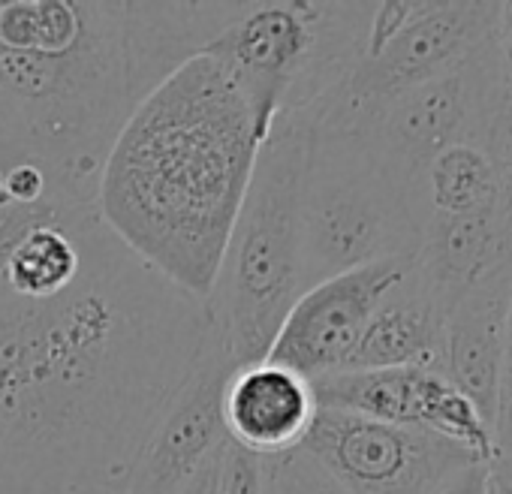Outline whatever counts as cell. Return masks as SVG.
Returning <instances> with one entry per match:
<instances>
[{
	"label": "cell",
	"instance_id": "cell-1",
	"mask_svg": "<svg viewBox=\"0 0 512 494\" xmlns=\"http://www.w3.org/2000/svg\"><path fill=\"white\" fill-rule=\"evenodd\" d=\"M211 335L190 299L103 226L55 296L0 278V494H127L133 464Z\"/></svg>",
	"mask_w": 512,
	"mask_h": 494
},
{
	"label": "cell",
	"instance_id": "cell-2",
	"mask_svg": "<svg viewBox=\"0 0 512 494\" xmlns=\"http://www.w3.org/2000/svg\"><path fill=\"white\" fill-rule=\"evenodd\" d=\"M260 145L244 91L196 55L130 112L100 172L97 214L151 272L208 302Z\"/></svg>",
	"mask_w": 512,
	"mask_h": 494
},
{
	"label": "cell",
	"instance_id": "cell-3",
	"mask_svg": "<svg viewBox=\"0 0 512 494\" xmlns=\"http://www.w3.org/2000/svg\"><path fill=\"white\" fill-rule=\"evenodd\" d=\"M148 97L130 0H0V139L64 208H97L106 157Z\"/></svg>",
	"mask_w": 512,
	"mask_h": 494
},
{
	"label": "cell",
	"instance_id": "cell-4",
	"mask_svg": "<svg viewBox=\"0 0 512 494\" xmlns=\"http://www.w3.org/2000/svg\"><path fill=\"white\" fill-rule=\"evenodd\" d=\"M311 148L308 112H290L272 124L226 241L208 314L238 368L269 356L302 296V193Z\"/></svg>",
	"mask_w": 512,
	"mask_h": 494
},
{
	"label": "cell",
	"instance_id": "cell-5",
	"mask_svg": "<svg viewBox=\"0 0 512 494\" xmlns=\"http://www.w3.org/2000/svg\"><path fill=\"white\" fill-rule=\"evenodd\" d=\"M374 4H247L202 52L220 61L244 91L263 142L290 112H311L368 49Z\"/></svg>",
	"mask_w": 512,
	"mask_h": 494
},
{
	"label": "cell",
	"instance_id": "cell-6",
	"mask_svg": "<svg viewBox=\"0 0 512 494\" xmlns=\"http://www.w3.org/2000/svg\"><path fill=\"white\" fill-rule=\"evenodd\" d=\"M410 190L377 157L368 136L314 130L302 193V293L419 251Z\"/></svg>",
	"mask_w": 512,
	"mask_h": 494
},
{
	"label": "cell",
	"instance_id": "cell-7",
	"mask_svg": "<svg viewBox=\"0 0 512 494\" xmlns=\"http://www.w3.org/2000/svg\"><path fill=\"white\" fill-rule=\"evenodd\" d=\"M497 19L500 4L491 0H410L401 28L377 49H368L353 73L308 112L314 130L368 136L383 109L398 97L443 76L488 43L497 34Z\"/></svg>",
	"mask_w": 512,
	"mask_h": 494
},
{
	"label": "cell",
	"instance_id": "cell-8",
	"mask_svg": "<svg viewBox=\"0 0 512 494\" xmlns=\"http://www.w3.org/2000/svg\"><path fill=\"white\" fill-rule=\"evenodd\" d=\"M494 37L443 76L398 97L374 121L368 142L389 172L410 190V196L416 193L428 163L446 148H488L491 130L500 118Z\"/></svg>",
	"mask_w": 512,
	"mask_h": 494
},
{
	"label": "cell",
	"instance_id": "cell-9",
	"mask_svg": "<svg viewBox=\"0 0 512 494\" xmlns=\"http://www.w3.org/2000/svg\"><path fill=\"white\" fill-rule=\"evenodd\" d=\"M299 449L350 494H428L446 473L479 461L440 434L323 407Z\"/></svg>",
	"mask_w": 512,
	"mask_h": 494
},
{
	"label": "cell",
	"instance_id": "cell-10",
	"mask_svg": "<svg viewBox=\"0 0 512 494\" xmlns=\"http://www.w3.org/2000/svg\"><path fill=\"white\" fill-rule=\"evenodd\" d=\"M410 266L413 260H389L305 290L281 323L266 359L305 380L344 371L371 314Z\"/></svg>",
	"mask_w": 512,
	"mask_h": 494
},
{
	"label": "cell",
	"instance_id": "cell-11",
	"mask_svg": "<svg viewBox=\"0 0 512 494\" xmlns=\"http://www.w3.org/2000/svg\"><path fill=\"white\" fill-rule=\"evenodd\" d=\"M235 368V359L211 329L193 374L148 434L133 464L127 494H172L217 455L226 443L223 395Z\"/></svg>",
	"mask_w": 512,
	"mask_h": 494
},
{
	"label": "cell",
	"instance_id": "cell-12",
	"mask_svg": "<svg viewBox=\"0 0 512 494\" xmlns=\"http://www.w3.org/2000/svg\"><path fill=\"white\" fill-rule=\"evenodd\" d=\"M512 314V266L470 287L443 323V374L494 428Z\"/></svg>",
	"mask_w": 512,
	"mask_h": 494
},
{
	"label": "cell",
	"instance_id": "cell-13",
	"mask_svg": "<svg viewBox=\"0 0 512 494\" xmlns=\"http://www.w3.org/2000/svg\"><path fill=\"white\" fill-rule=\"evenodd\" d=\"M314 416L311 380L269 359L235 368L223 395L226 437L260 458L299 449Z\"/></svg>",
	"mask_w": 512,
	"mask_h": 494
},
{
	"label": "cell",
	"instance_id": "cell-14",
	"mask_svg": "<svg viewBox=\"0 0 512 494\" xmlns=\"http://www.w3.org/2000/svg\"><path fill=\"white\" fill-rule=\"evenodd\" d=\"M443 323H446V311L410 266V272L383 296V302L371 314L344 371H377V368L443 371Z\"/></svg>",
	"mask_w": 512,
	"mask_h": 494
},
{
	"label": "cell",
	"instance_id": "cell-15",
	"mask_svg": "<svg viewBox=\"0 0 512 494\" xmlns=\"http://www.w3.org/2000/svg\"><path fill=\"white\" fill-rule=\"evenodd\" d=\"M512 266L497 214H428L419 229L413 269L428 293L449 308L491 272Z\"/></svg>",
	"mask_w": 512,
	"mask_h": 494
},
{
	"label": "cell",
	"instance_id": "cell-16",
	"mask_svg": "<svg viewBox=\"0 0 512 494\" xmlns=\"http://www.w3.org/2000/svg\"><path fill=\"white\" fill-rule=\"evenodd\" d=\"M449 386V377L437 368L335 371L311 380L314 401L323 410H347L422 431H428L431 410Z\"/></svg>",
	"mask_w": 512,
	"mask_h": 494
},
{
	"label": "cell",
	"instance_id": "cell-17",
	"mask_svg": "<svg viewBox=\"0 0 512 494\" xmlns=\"http://www.w3.org/2000/svg\"><path fill=\"white\" fill-rule=\"evenodd\" d=\"M413 205L428 214H497V169L482 145H452L422 172Z\"/></svg>",
	"mask_w": 512,
	"mask_h": 494
},
{
	"label": "cell",
	"instance_id": "cell-18",
	"mask_svg": "<svg viewBox=\"0 0 512 494\" xmlns=\"http://www.w3.org/2000/svg\"><path fill=\"white\" fill-rule=\"evenodd\" d=\"M266 494H350L308 452L266 458Z\"/></svg>",
	"mask_w": 512,
	"mask_h": 494
},
{
	"label": "cell",
	"instance_id": "cell-19",
	"mask_svg": "<svg viewBox=\"0 0 512 494\" xmlns=\"http://www.w3.org/2000/svg\"><path fill=\"white\" fill-rule=\"evenodd\" d=\"M217 494H266V458L226 437L217 464Z\"/></svg>",
	"mask_w": 512,
	"mask_h": 494
},
{
	"label": "cell",
	"instance_id": "cell-20",
	"mask_svg": "<svg viewBox=\"0 0 512 494\" xmlns=\"http://www.w3.org/2000/svg\"><path fill=\"white\" fill-rule=\"evenodd\" d=\"M488 154L497 169V226L512 254V115L500 112L488 139Z\"/></svg>",
	"mask_w": 512,
	"mask_h": 494
},
{
	"label": "cell",
	"instance_id": "cell-21",
	"mask_svg": "<svg viewBox=\"0 0 512 494\" xmlns=\"http://www.w3.org/2000/svg\"><path fill=\"white\" fill-rule=\"evenodd\" d=\"M76 211H88V208H76ZM73 214V208H64L58 202H40V205H0V275H4V266L10 260V254L16 251V244L37 226L55 223L61 217Z\"/></svg>",
	"mask_w": 512,
	"mask_h": 494
},
{
	"label": "cell",
	"instance_id": "cell-22",
	"mask_svg": "<svg viewBox=\"0 0 512 494\" xmlns=\"http://www.w3.org/2000/svg\"><path fill=\"white\" fill-rule=\"evenodd\" d=\"M494 43H497V76H500V112L512 115V0L500 4Z\"/></svg>",
	"mask_w": 512,
	"mask_h": 494
},
{
	"label": "cell",
	"instance_id": "cell-23",
	"mask_svg": "<svg viewBox=\"0 0 512 494\" xmlns=\"http://www.w3.org/2000/svg\"><path fill=\"white\" fill-rule=\"evenodd\" d=\"M494 440H497V452H512V314H509V341H506V362H503V380H500Z\"/></svg>",
	"mask_w": 512,
	"mask_h": 494
},
{
	"label": "cell",
	"instance_id": "cell-24",
	"mask_svg": "<svg viewBox=\"0 0 512 494\" xmlns=\"http://www.w3.org/2000/svg\"><path fill=\"white\" fill-rule=\"evenodd\" d=\"M488 488H491L488 464L473 461V464H464V467L446 473L428 494H488Z\"/></svg>",
	"mask_w": 512,
	"mask_h": 494
},
{
	"label": "cell",
	"instance_id": "cell-25",
	"mask_svg": "<svg viewBox=\"0 0 512 494\" xmlns=\"http://www.w3.org/2000/svg\"><path fill=\"white\" fill-rule=\"evenodd\" d=\"M223 449V446H220ZM220 449H217V455H211L178 491H172V494H217V464H220Z\"/></svg>",
	"mask_w": 512,
	"mask_h": 494
},
{
	"label": "cell",
	"instance_id": "cell-26",
	"mask_svg": "<svg viewBox=\"0 0 512 494\" xmlns=\"http://www.w3.org/2000/svg\"><path fill=\"white\" fill-rule=\"evenodd\" d=\"M488 476H491L494 494H512V452H500L488 464Z\"/></svg>",
	"mask_w": 512,
	"mask_h": 494
},
{
	"label": "cell",
	"instance_id": "cell-27",
	"mask_svg": "<svg viewBox=\"0 0 512 494\" xmlns=\"http://www.w3.org/2000/svg\"><path fill=\"white\" fill-rule=\"evenodd\" d=\"M0 166H4V172H7L10 166H16V157H13V151L7 148L4 139H0Z\"/></svg>",
	"mask_w": 512,
	"mask_h": 494
},
{
	"label": "cell",
	"instance_id": "cell-28",
	"mask_svg": "<svg viewBox=\"0 0 512 494\" xmlns=\"http://www.w3.org/2000/svg\"><path fill=\"white\" fill-rule=\"evenodd\" d=\"M0 205H10L7 202V190H4V166H0Z\"/></svg>",
	"mask_w": 512,
	"mask_h": 494
},
{
	"label": "cell",
	"instance_id": "cell-29",
	"mask_svg": "<svg viewBox=\"0 0 512 494\" xmlns=\"http://www.w3.org/2000/svg\"><path fill=\"white\" fill-rule=\"evenodd\" d=\"M488 494H494V491H491V488H488Z\"/></svg>",
	"mask_w": 512,
	"mask_h": 494
}]
</instances>
